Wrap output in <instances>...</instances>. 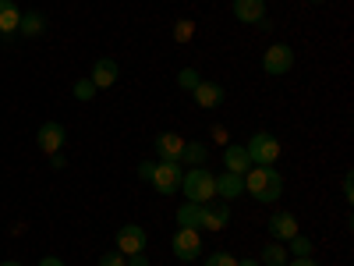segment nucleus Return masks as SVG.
I'll return each instance as SVG.
<instances>
[{"label":"nucleus","instance_id":"nucleus-27","mask_svg":"<svg viewBox=\"0 0 354 266\" xmlns=\"http://www.w3.org/2000/svg\"><path fill=\"white\" fill-rule=\"evenodd\" d=\"M124 263H128V256H121L117 249H113V252H103V256H100V266H124Z\"/></svg>","mask_w":354,"mask_h":266},{"label":"nucleus","instance_id":"nucleus-19","mask_svg":"<svg viewBox=\"0 0 354 266\" xmlns=\"http://www.w3.org/2000/svg\"><path fill=\"white\" fill-rule=\"evenodd\" d=\"M287 259H290V252L283 249V242H270V245H266L262 249V266H287Z\"/></svg>","mask_w":354,"mask_h":266},{"label":"nucleus","instance_id":"nucleus-16","mask_svg":"<svg viewBox=\"0 0 354 266\" xmlns=\"http://www.w3.org/2000/svg\"><path fill=\"white\" fill-rule=\"evenodd\" d=\"M248 163H252V157H248L245 145H227V150H223V167H227L230 174H245Z\"/></svg>","mask_w":354,"mask_h":266},{"label":"nucleus","instance_id":"nucleus-13","mask_svg":"<svg viewBox=\"0 0 354 266\" xmlns=\"http://www.w3.org/2000/svg\"><path fill=\"white\" fill-rule=\"evenodd\" d=\"M238 195H245V174H230V170H223L220 177H216V199H238Z\"/></svg>","mask_w":354,"mask_h":266},{"label":"nucleus","instance_id":"nucleus-5","mask_svg":"<svg viewBox=\"0 0 354 266\" xmlns=\"http://www.w3.org/2000/svg\"><path fill=\"white\" fill-rule=\"evenodd\" d=\"M290 68H294V50L287 43H273L262 53V71L266 75H287Z\"/></svg>","mask_w":354,"mask_h":266},{"label":"nucleus","instance_id":"nucleus-15","mask_svg":"<svg viewBox=\"0 0 354 266\" xmlns=\"http://www.w3.org/2000/svg\"><path fill=\"white\" fill-rule=\"evenodd\" d=\"M234 18L238 21H248V25H255L259 18H266V0H234Z\"/></svg>","mask_w":354,"mask_h":266},{"label":"nucleus","instance_id":"nucleus-33","mask_svg":"<svg viewBox=\"0 0 354 266\" xmlns=\"http://www.w3.org/2000/svg\"><path fill=\"white\" fill-rule=\"evenodd\" d=\"M39 266H64V259H57V256H43Z\"/></svg>","mask_w":354,"mask_h":266},{"label":"nucleus","instance_id":"nucleus-21","mask_svg":"<svg viewBox=\"0 0 354 266\" xmlns=\"http://www.w3.org/2000/svg\"><path fill=\"white\" fill-rule=\"evenodd\" d=\"M43 28H46V18H43L39 11H25L21 21H18V33H21V36H39Z\"/></svg>","mask_w":354,"mask_h":266},{"label":"nucleus","instance_id":"nucleus-10","mask_svg":"<svg viewBox=\"0 0 354 266\" xmlns=\"http://www.w3.org/2000/svg\"><path fill=\"white\" fill-rule=\"evenodd\" d=\"M192 96H195V103L202 107V110H213V107H220L223 103V85L220 82H209V78H202L195 89H192Z\"/></svg>","mask_w":354,"mask_h":266},{"label":"nucleus","instance_id":"nucleus-9","mask_svg":"<svg viewBox=\"0 0 354 266\" xmlns=\"http://www.w3.org/2000/svg\"><path fill=\"white\" fill-rule=\"evenodd\" d=\"M227 224H230V210H227V202H216V199L202 202V224H198V227H205V231H223Z\"/></svg>","mask_w":354,"mask_h":266},{"label":"nucleus","instance_id":"nucleus-26","mask_svg":"<svg viewBox=\"0 0 354 266\" xmlns=\"http://www.w3.org/2000/svg\"><path fill=\"white\" fill-rule=\"evenodd\" d=\"M205 266H238V259H234L230 252H213L209 259H205Z\"/></svg>","mask_w":354,"mask_h":266},{"label":"nucleus","instance_id":"nucleus-32","mask_svg":"<svg viewBox=\"0 0 354 266\" xmlns=\"http://www.w3.org/2000/svg\"><path fill=\"white\" fill-rule=\"evenodd\" d=\"M124 266H149V259H145V252H135V256H128Z\"/></svg>","mask_w":354,"mask_h":266},{"label":"nucleus","instance_id":"nucleus-2","mask_svg":"<svg viewBox=\"0 0 354 266\" xmlns=\"http://www.w3.org/2000/svg\"><path fill=\"white\" fill-rule=\"evenodd\" d=\"M177 192H185L188 202H209L216 199V174H209L205 167H188L181 174V188Z\"/></svg>","mask_w":354,"mask_h":266},{"label":"nucleus","instance_id":"nucleus-25","mask_svg":"<svg viewBox=\"0 0 354 266\" xmlns=\"http://www.w3.org/2000/svg\"><path fill=\"white\" fill-rule=\"evenodd\" d=\"M290 256H312V242L305 238V234L298 231V234H294V238H290V249H287Z\"/></svg>","mask_w":354,"mask_h":266},{"label":"nucleus","instance_id":"nucleus-28","mask_svg":"<svg viewBox=\"0 0 354 266\" xmlns=\"http://www.w3.org/2000/svg\"><path fill=\"white\" fill-rule=\"evenodd\" d=\"M209 135H213V142H220V145H230V132H227L223 125H213V128H209Z\"/></svg>","mask_w":354,"mask_h":266},{"label":"nucleus","instance_id":"nucleus-35","mask_svg":"<svg viewBox=\"0 0 354 266\" xmlns=\"http://www.w3.org/2000/svg\"><path fill=\"white\" fill-rule=\"evenodd\" d=\"M0 266H21V263H15V259H8V263H0Z\"/></svg>","mask_w":354,"mask_h":266},{"label":"nucleus","instance_id":"nucleus-12","mask_svg":"<svg viewBox=\"0 0 354 266\" xmlns=\"http://www.w3.org/2000/svg\"><path fill=\"white\" fill-rule=\"evenodd\" d=\"M181 150H185V135H177V132L156 135V153H160V160L177 163V160H181Z\"/></svg>","mask_w":354,"mask_h":266},{"label":"nucleus","instance_id":"nucleus-6","mask_svg":"<svg viewBox=\"0 0 354 266\" xmlns=\"http://www.w3.org/2000/svg\"><path fill=\"white\" fill-rule=\"evenodd\" d=\"M174 256L181 259V263H192L198 252H202V238H198V227H177L174 234V242H170Z\"/></svg>","mask_w":354,"mask_h":266},{"label":"nucleus","instance_id":"nucleus-11","mask_svg":"<svg viewBox=\"0 0 354 266\" xmlns=\"http://www.w3.org/2000/svg\"><path fill=\"white\" fill-rule=\"evenodd\" d=\"M266 227H270V238L273 242H290L294 234H298V217L283 210V213H273Z\"/></svg>","mask_w":354,"mask_h":266},{"label":"nucleus","instance_id":"nucleus-20","mask_svg":"<svg viewBox=\"0 0 354 266\" xmlns=\"http://www.w3.org/2000/svg\"><path fill=\"white\" fill-rule=\"evenodd\" d=\"M205 160H209V150H205V145L202 142H185V150H181V160H177V163H195V167H202Z\"/></svg>","mask_w":354,"mask_h":266},{"label":"nucleus","instance_id":"nucleus-31","mask_svg":"<svg viewBox=\"0 0 354 266\" xmlns=\"http://www.w3.org/2000/svg\"><path fill=\"white\" fill-rule=\"evenodd\" d=\"M50 163H53V170H64L68 167V157L64 153H50Z\"/></svg>","mask_w":354,"mask_h":266},{"label":"nucleus","instance_id":"nucleus-36","mask_svg":"<svg viewBox=\"0 0 354 266\" xmlns=\"http://www.w3.org/2000/svg\"><path fill=\"white\" fill-rule=\"evenodd\" d=\"M308 4H326V0H308Z\"/></svg>","mask_w":354,"mask_h":266},{"label":"nucleus","instance_id":"nucleus-18","mask_svg":"<svg viewBox=\"0 0 354 266\" xmlns=\"http://www.w3.org/2000/svg\"><path fill=\"white\" fill-rule=\"evenodd\" d=\"M202 224V202H181L177 206V227H198Z\"/></svg>","mask_w":354,"mask_h":266},{"label":"nucleus","instance_id":"nucleus-23","mask_svg":"<svg viewBox=\"0 0 354 266\" xmlns=\"http://www.w3.org/2000/svg\"><path fill=\"white\" fill-rule=\"evenodd\" d=\"M96 93H100V89L93 85V78H78V82H75V100L88 103V100H93Z\"/></svg>","mask_w":354,"mask_h":266},{"label":"nucleus","instance_id":"nucleus-22","mask_svg":"<svg viewBox=\"0 0 354 266\" xmlns=\"http://www.w3.org/2000/svg\"><path fill=\"white\" fill-rule=\"evenodd\" d=\"M192 36H195V21L192 18H177L174 21V39L177 43H192Z\"/></svg>","mask_w":354,"mask_h":266},{"label":"nucleus","instance_id":"nucleus-7","mask_svg":"<svg viewBox=\"0 0 354 266\" xmlns=\"http://www.w3.org/2000/svg\"><path fill=\"white\" fill-rule=\"evenodd\" d=\"M145 242H149L145 227H138V224H124V227H117V252H121V256L145 252Z\"/></svg>","mask_w":354,"mask_h":266},{"label":"nucleus","instance_id":"nucleus-1","mask_svg":"<svg viewBox=\"0 0 354 266\" xmlns=\"http://www.w3.org/2000/svg\"><path fill=\"white\" fill-rule=\"evenodd\" d=\"M245 192L255 202H277L283 195V177L273 163H255L245 170Z\"/></svg>","mask_w":354,"mask_h":266},{"label":"nucleus","instance_id":"nucleus-30","mask_svg":"<svg viewBox=\"0 0 354 266\" xmlns=\"http://www.w3.org/2000/svg\"><path fill=\"white\" fill-rule=\"evenodd\" d=\"M287 266H319L312 256H294V259H287Z\"/></svg>","mask_w":354,"mask_h":266},{"label":"nucleus","instance_id":"nucleus-4","mask_svg":"<svg viewBox=\"0 0 354 266\" xmlns=\"http://www.w3.org/2000/svg\"><path fill=\"white\" fill-rule=\"evenodd\" d=\"M181 174H185L181 163H167V160H160V163L153 167L149 185H153L156 192H163V195H174L177 188H181Z\"/></svg>","mask_w":354,"mask_h":266},{"label":"nucleus","instance_id":"nucleus-24","mask_svg":"<svg viewBox=\"0 0 354 266\" xmlns=\"http://www.w3.org/2000/svg\"><path fill=\"white\" fill-rule=\"evenodd\" d=\"M202 82V75L195 71V68H181V71H177V85H181L185 89V93H192V89Z\"/></svg>","mask_w":354,"mask_h":266},{"label":"nucleus","instance_id":"nucleus-14","mask_svg":"<svg viewBox=\"0 0 354 266\" xmlns=\"http://www.w3.org/2000/svg\"><path fill=\"white\" fill-rule=\"evenodd\" d=\"M117 75H121V68H117V61H110V57H100L96 61V68H93V85L96 89H110L113 82H117Z\"/></svg>","mask_w":354,"mask_h":266},{"label":"nucleus","instance_id":"nucleus-8","mask_svg":"<svg viewBox=\"0 0 354 266\" xmlns=\"http://www.w3.org/2000/svg\"><path fill=\"white\" fill-rule=\"evenodd\" d=\"M64 139H68V132H64V125H57V121H46V125L36 132V145H39L46 157H50V153H61Z\"/></svg>","mask_w":354,"mask_h":266},{"label":"nucleus","instance_id":"nucleus-17","mask_svg":"<svg viewBox=\"0 0 354 266\" xmlns=\"http://www.w3.org/2000/svg\"><path fill=\"white\" fill-rule=\"evenodd\" d=\"M18 21H21V11L15 8V0H0V33L4 36L18 33Z\"/></svg>","mask_w":354,"mask_h":266},{"label":"nucleus","instance_id":"nucleus-34","mask_svg":"<svg viewBox=\"0 0 354 266\" xmlns=\"http://www.w3.org/2000/svg\"><path fill=\"white\" fill-rule=\"evenodd\" d=\"M238 266H262L259 259H238Z\"/></svg>","mask_w":354,"mask_h":266},{"label":"nucleus","instance_id":"nucleus-3","mask_svg":"<svg viewBox=\"0 0 354 266\" xmlns=\"http://www.w3.org/2000/svg\"><path fill=\"white\" fill-rule=\"evenodd\" d=\"M248 157H252V163H277V157H280V142H277V135H270V132H255L252 139H248Z\"/></svg>","mask_w":354,"mask_h":266},{"label":"nucleus","instance_id":"nucleus-29","mask_svg":"<svg viewBox=\"0 0 354 266\" xmlns=\"http://www.w3.org/2000/svg\"><path fill=\"white\" fill-rule=\"evenodd\" d=\"M153 167H156L153 160H142L138 163V177H142V181H149V177H153Z\"/></svg>","mask_w":354,"mask_h":266}]
</instances>
